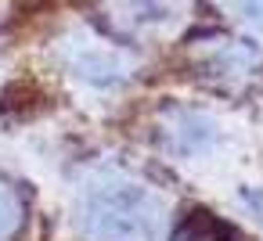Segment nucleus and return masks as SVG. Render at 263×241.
Masks as SVG:
<instances>
[{
	"mask_svg": "<svg viewBox=\"0 0 263 241\" xmlns=\"http://www.w3.org/2000/svg\"><path fill=\"white\" fill-rule=\"evenodd\" d=\"M159 227V202L141 184L105 180L83 198V230L98 241H144Z\"/></svg>",
	"mask_w": 263,
	"mask_h": 241,
	"instance_id": "nucleus-1",
	"label": "nucleus"
},
{
	"mask_svg": "<svg viewBox=\"0 0 263 241\" xmlns=\"http://www.w3.org/2000/svg\"><path fill=\"white\" fill-rule=\"evenodd\" d=\"M173 241H241L238 227H231L227 219H220L209 209H191L180 216V223L173 227Z\"/></svg>",
	"mask_w": 263,
	"mask_h": 241,
	"instance_id": "nucleus-2",
	"label": "nucleus"
},
{
	"mask_svg": "<svg viewBox=\"0 0 263 241\" xmlns=\"http://www.w3.org/2000/svg\"><path fill=\"white\" fill-rule=\"evenodd\" d=\"M69 65L76 69V76H83V79H90V83H98V87L116 83V79L123 76V62H119L116 54L94 47V44H83V47L69 58Z\"/></svg>",
	"mask_w": 263,
	"mask_h": 241,
	"instance_id": "nucleus-3",
	"label": "nucleus"
},
{
	"mask_svg": "<svg viewBox=\"0 0 263 241\" xmlns=\"http://www.w3.org/2000/svg\"><path fill=\"white\" fill-rule=\"evenodd\" d=\"M112 8H116V18H123L126 26L148 29L177 15V0H112Z\"/></svg>",
	"mask_w": 263,
	"mask_h": 241,
	"instance_id": "nucleus-4",
	"label": "nucleus"
},
{
	"mask_svg": "<svg viewBox=\"0 0 263 241\" xmlns=\"http://www.w3.org/2000/svg\"><path fill=\"white\" fill-rule=\"evenodd\" d=\"M18 219H22V209H18L15 191L0 184V241H4V237H8V234L18 227Z\"/></svg>",
	"mask_w": 263,
	"mask_h": 241,
	"instance_id": "nucleus-5",
	"label": "nucleus"
},
{
	"mask_svg": "<svg viewBox=\"0 0 263 241\" xmlns=\"http://www.w3.org/2000/svg\"><path fill=\"white\" fill-rule=\"evenodd\" d=\"M234 11L241 15V22H249L256 33H263V0H234Z\"/></svg>",
	"mask_w": 263,
	"mask_h": 241,
	"instance_id": "nucleus-6",
	"label": "nucleus"
},
{
	"mask_svg": "<svg viewBox=\"0 0 263 241\" xmlns=\"http://www.w3.org/2000/svg\"><path fill=\"white\" fill-rule=\"evenodd\" d=\"M245 202H249V205H252V212L263 219V191H249V194H245Z\"/></svg>",
	"mask_w": 263,
	"mask_h": 241,
	"instance_id": "nucleus-7",
	"label": "nucleus"
}]
</instances>
